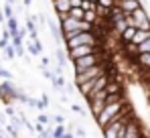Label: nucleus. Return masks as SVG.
<instances>
[{
    "instance_id": "obj_6",
    "label": "nucleus",
    "mask_w": 150,
    "mask_h": 138,
    "mask_svg": "<svg viewBox=\"0 0 150 138\" xmlns=\"http://www.w3.org/2000/svg\"><path fill=\"white\" fill-rule=\"evenodd\" d=\"M81 45L101 47L100 43H98V39L93 37V33H77L75 37H71V39L65 41V49H75V47H81Z\"/></svg>"
},
{
    "instance_id": "obj_30",
    "label": "nucleus",
    "mask_w": 150,
    "mask_h": 138,
    "mask_svg": "<svg viewBox=\"0 0 150 138\" xmlns=\"http://www.w3.org/2000/svg\"><path fill=\"white\" fill-rule=\"evenodd\" d=\"M30 2H33V0H23V4H25V6H28Z\"/></svg>"
},
{
    "instance_id": "obj_27",
    "label": "nucleus",
    "mask_w": 150,
    "mask_h": 138,
    "mask_svg": "<svg viewBox=\"0 0 150 138\" xmlns=\"http://www.w3.org/2000/svg\"><path fill=\"white\" fill-rule=\"evenodd\" d=\"M75 134H77V136H83V138H85V134H87V132H85V128H83V126H79Z\"/></svg>"
},
{
    "instance_id": "obj_7",
    "label": "nucleus",
    "mask_w": 150,
    "mask_h": 138,
    "mask_svg": "<svg viewBox=\"0 0 150 138\" xmlns=\"http://www.w3.org/2000/svg\"><path fill=\"white\" fill-rule=\"evenodd\" d=\"M105 97H108V93H105V90H101V92L93 93V95H89L85 102H87V106H89V112H91V116H93V120L100 116V112L105 108Z\"/></svg>"
},
{
    "instance_id": "obj_10",
    "label": "nucleus",
    "mask_w": 150,
    "mask_h": 138,
    "mask_svg": "<svg viewBox=\"0 0 150 138\" xmlns=\"http://www.w3.org/2000/svg\"><path fill=\"white\" fill-rule=\"evenodd\" d=\"M67 51V57L75 61L79 57H85V55H93V53H100L101 47H93V45H81V47H75V49H65Z\"/></svg>"
},
{
    "instance_id": "obj_1",
    "label": "nucleus",
    "mask_w": 150,
    "mask_h": 138,
    "mask_svg": "<svg viewBox=\"0 0 150 138\" xmlns=\"http://www.w3.org/2000/svg\"><path fill=\"white\" fill-rule=\"evenodd\" d=\"M130 110V104H128V97H122V100H116V102H112V104H105V108L100 112V116L96 118V124L101 128H105L110 122H114V120H118V118H122Z\"/></svg>"
},
{
    "instance_id": "obj_32",
    "label": "nucleus",
    "mask_w": 150,
    "mask_h": 138,
    "mask_svg": "<svg viewBox=\"0 0 150 138\" xmlns=\"http://www.w3.org/2000/svg\"><path fill=\"white\" fill-rule=\"evenodd\" d=\"M114 2H118V0H114Z\"/></svg>"
},
{
    "instance_id": "obj_20",
    "label": "nucleus",
    "mask_w": 150,
    "mask_h": 138,
    "mask_svg": "<svg viewBox=\"0 0 150 138\" xmlns=\"http://www.w3.org/2000/svg\"><path fill=\"white\" fill-rule=\"evenodd\" d=\"M136 51H138V55H140V53H150V37L144 43H140V45L136 47Z\"/></svg>"
},
{
    "instance_id": "obj_26",
    "label": "nucleus",
    "mask_w": 150,
    "mask_h": 138,
    "mask_svg": "<svg viewBox=\"0 0 150 138\" xmlns=\"http://www.w3.org/2000/svg\"><path fill=\"white\" fill-rule=\"evenodd\" d=\"M49 63H51L49 57H41V67L43 69H49Z\"/></svg>"
},
{
    "instance_id": "obj_17",
    "label": "nucleus",
    "mask_w": 150,
    "mask_h": 138,
    "mask_svg": "<svg viewBox=\"0 0 150 138\" xmlns=\"http://www.w3.org/2000/svg\"><path fill=\"white\" fill-rule=\"evenodd\" d=\"M83 21H85V23H89V24H96V23H98V14H96V10H85Z\"/></svg>"
},
{
    "instance_id": "obj_25",
    "label": "nucleus",
    "mask_w": 150,
    "mask_h": 138,
    "mask_svg": "<svg viewBox=\"0 0 150 138\" xmlns=\"http://www.w3.org/2000/svg\"><path fill=\"white\" fill-rule=\"evenodd\" d=\"M4 55H6L8 59H14V57H16V53H14V47H12V45H8L6 49H4Z\"/></svg>"
},
{
    "instance_id": "obj_12",
    "label": "nucleus",
    "mask_w": 150,
    "mask_h": 138,
    "mask_svg": "<svg viewBox=\"0 0 150 138\" xmlns=\"http://www.w3.org/2000/svg\"><path fill=\"white\" fill-rule=\"evenodd\" d=\"M134 67L140 69V71H148L150 69V53H140L134 59Z\"/></svg>"
},
{
    "instance_id": "obj_18",
    "label": "nucleus",
    "mask_w": 150,
    "mask_h": 138,
    "mask_svg": "<svg viewBox=\"0 0 150 138\" xmlns=\"http://www.w3.org/2000/svg\"><path fill=\"white\" fill-rule=\"evenodd\" d=\"M57 61H59V69L57 71L61 73V69L65 67V63H67L65 61V49H57Z\"/></svg>"
},
{
    "instance_id": "obj_5",
    "label": "nucleus",
    "mask_w": 150,
    "mask_h": 138,
    "mask_svg": "<svg viewBox=\"0 0 150 138\" xmlns=\"http://www.w3.org/2000/svg\"><path fill=\"white\" fill-rule=\"evenodd\" d=\"M124 138H146V130H144V124L140 122V118L134 114L128 118L124 126Z\"/></svg>"
},
{
    "instance_id": "obj_22",
    "label": "nucleus",
    "mask_w": 150,
    "mask_h": 138,
    "mask_svg": "<svg viewBox=\"0 0 150 138\" xmlns=\"http://www.w3.org/2000/svg\"><path fill=\"white\" fill-rule=\"evenodd\" d=\"M0 77L6 79V81H12V73H10L8 69H4V67H0Z\"/></svg>"
},
{
    "instance_id": "obj_3",
    "label": "nucleus",
    "mask_w": 150,
    "mask_h": 138,
    "mask_svg": "<svg viewBox=\"0 0 150 138\" xmlns=\"http://www.w3.org/2000/svg\"><path fill=\"white\" fill-rule=\"evenodd\" d=\"M105 57H110L105 51L93 53V55H85V57H79V59H75V61H73V73L77 75V73H81V71H85V69L93 67V65H100Z\"/></svg>"
},
{
    "instance_id": "obj_15",
    "label": "nucleus",
    "mask_w": 150,
    "mask_h": 138,
    "mask_svg": "<svg viewBox=\"0 0 150 138\" xmlns=\"http://www.w3.org/2000/svg\"><path fill=\"white\" fill-rule=\"evenodd\" d=\"M150 37V31H140V28H136V33H134V39H132V45H140V43H144L146 39Z\"/></svg>"
},
{
    "instance_id": "obj_21",
    "label": "nucleus",
    "mask_w": 150,
    "mask_h": 138,
    "mask_svg": "<svg viewBox=\"0 0 150 138\" xmlns=\"http://www.w3.org/2000/svg\"><path fill=\"white\" fill-rule=\"evenodd\" d=\"M37 122H39V124H43V126H49V124H51V118L47 114H39V116H37Z\"/></svg>"
},
{
    "instance_id": "obj_31",
    "label": "nucleus",
    "mask_w": 150,
    "mask_h": 138,
    "mask_svg": "<svg viewBox=\"0 0 150 138\" xmlns=\"http://www.w3.org/2000/svg\"><path fill=\"white\" fill-rule=\"evenodd\" d=\"M89 2H93V4H98V0H89Z\"/></svg>"
},
{
    "instance_id": "obj_4",
    "label": "nucleus",
    "mask_w": 150,
    "mask_h": 138,
    "mask_svg": "<svg viewBox=\"0 0 150 138\" xmlns=\"http://www.w3.org/2000/svg\"><path fill=\"white\" fill-rule=\"evenodd\" d=\"M126 23L128 26H136L140 31H150V14L146 12L144 6H140L132 14H126Z\"/></svg>"
},
{
    "instance_id": "obj_29",
    "label": "nucleus",
    "mask_w": 150,
    "mask_h": 138,
    "mask_svg": "<svg viewBox=\"0 0 150 138\" xmlns=\"http://www.w3.org/2000/svg\"><path fill=\"white\" fill-rule=\"evenodd\" d=\"M71 108H73V112H77V114H79V116H83V110H81V108H79L77 104H73Z\"/></svg>"
},
{
    "instance_id": "obj_16",
    "label": "nucleus",
    "mask_w": 150,
    "mask_h": 138,
    "mask_svg": "<svg viewBox=\"0 0 150 138\" xmlns=\"http://www.w3.org/2000/svg\"><path fill=\"white\" fill-rule=\"evenodd\" d=\"M83 8H69V12H67V16L69 18H73V21H83Z\"/></svg>"
},
{
    "instance_id": "obj_9",
    "label": "nucleus",
    "mask_w": 150,
    "mask_h": 138,
    "mask_svg": "<svg viewBox=\"0 0 150 138\" xmlns=\"http://www.w3.org/2000/svg\"><path fill=\"white\" fill-rule=\"evenodd\" d=\"M0 100L4 106H12L16 102V85L12 81H2L0 83Z\"/></svg>"
},
{
    "instance_id": "obj_13",
    "label": "nucleus",
    "mask_w": 150,
    "mask_h": 138,
    "mask_svg": "<svg viewBox=\"0 0 150 138\" xmlns=\"http://www.w3.org/2000/svg\"><path fill=\"white\" fill-rule=\"evenodd\" d=\"M51 2H53V8H55V14H67L69 8H71L69 0H51Z\"/></svg>"
},
{
    "instance_id": "obj_14",
    "label": "nucleus",
    "mask_w": 150,
    "mask_h": 138,
    "mask_svg": "<svg viewBox=\"0 0 150 138\" xmlns=\"http://www.w3.org/2000/svg\"><path fill=\"white\" fill-rule=\"evenodd\" d=\"M25 49L30 53V55H33V57H39V55L43 53V43H41L39 39H35V41H30V43H28Z\"/></svg>"
},
{
    "instance_id": "obj_24",
    "label": "nucleus",
    "mask_w": 150,
    "mask_h": 138,
    "mask_svg": "<svg viewBox=\"0 0 150 138\" xmlns=\"http://www.w3.org/2000/svg\"><path fill=\"white\" fill-rule=\"evenodd\" d=\"M81 8H83V12H85V10H96V4L89 2V0H83V2H81Z\"/></svg>"
},
{
    "instance_id": "obj_11",
    "label": "nucleus",
    "mask_w": 150,
    "mask_h": 138,
    "mask_svg": "<svg viewBox=\"0 0 150 138\" xmlns=\"http://www.w3.org/2000/svg\"><path fill=\"white\" fill-rule=\"evenodd\" d=\"M116 4L120 6V10H122L124 14H132L136 8H140V6H142V2H140V0H118Z\"/></svg>"
},
{
    "instance_id": "obj_19",
    "label": "nucleus",
    "mask_w": 150,
    "mask_h": 138,
    "mask_svg": "<svg viewBox=\"0 0 150 138\" xmlns=\"http://www.w3.org/2000/svg\"><path fill=\"white\" fill-rule=\"evenodd\" d=\"M2 14H4L6 21H8V18H14V10H12V6L4 2V6H2Z\"/></svg>"
},
{
    "instance_id": "obj_28",
    "label": "nucleus",
    "mask_w": 150,
    "mask_h": 138,
    "mask_svg": "<svg viewBox=\"0 0 150 138\" xmlns=\"http://www.w3.org/2000/svg\"><path fill=\"white\" fill-rule=\"evenodd\" d=\"M142 79L148 81V85H150V69H148V71H142Z\"/></svg>"
},
{
    "instance_id": "obj_2",
    "label": "nucleus",
    "mask_w": 150,
    "mask_h": 138,
    "mask_svg": "<svg viewBox=\"0 0 150 138\" xmlns=\"http://www.w3.org/2000/svg\"><path fill=\"white\" fill-rule=\"evenodd\" d=\"M134 114H136V112L130 108L122 118H118V120L110 122L105 128H101L103 138H124V126H126V122H128V118H130V116H134Z\"/></svg>"
},
{
    "instance_id": "obj_23",
    "label": "nucleus",
    "mask_w": 150,
    "mask_h": 138,
    "mask_svg": "<svg viewBox=\"0 0 150 138\" xmlns=\"http://www.w3.org/2000/svg\"><path fill=\"white\" fill-rule=\"evenodd\" d=\"M98 6H103V8H114L116 2L114 0H98Z\"/></svg>"
},
{
    "instance_id": "obj_8",
    "label": "nucleus",
    "mask_w": 150,
    "mask_h": 138,
    "mask_svg": "<svg viewBox=\"0 0 150 138\" xmlns=\"http://www.w3.org/2000/svg\"><path fill=\"white\" fill-rule=\"evenodd\" d=\"M101 73H105L101 65H93V67L85 69V71H81V73H77L75 75V87L77 85H83V83H87V81H91V79H96V77H100Z\"/></svg>"
}]
</instances>
